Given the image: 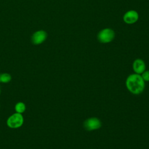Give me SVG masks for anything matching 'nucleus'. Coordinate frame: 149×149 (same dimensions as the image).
<instances>
[{
    "instance_id": "1",
    "label": "nucleus",
    "mask_w": 149,
    "mask_h": 149,
    "mask_svg": "<svg viewBox=\"0 0 149 149\" xmlns=\"http://www.w3.org/2000/svg\"><path fill=\"white\" fill-rule=\"evenodd\" d=\"M126 87L127 89L133 94L141 93L144 88V81L141 76L138 74L130 75L126 80Z\"/></svg>"
},
{
    "instance_id": "2",
    "label": "nucleus",
    "mask_w": 149,
    "mask_h": 149,
    "mask_svg": "<svg viewBox=\"0 0 149 149\" xmlns=\"http://www.w3.org/2000/svg\"><path fill=\"white\" fill-rule=\"evenodd\" d=\"M23 117L20 113H15L9 116L7 120V125L13 129L20 127L23 123Z\"/></svg>"
},
{
    "instance_id": "3",
    "label": "nucleus",
    "mask_w": 149,
    "mask_h": 149,
    "mask_svg": "<svg viewBox=\"0 0 149 149\" xmlns=\"http://www.w3.org/2000/svg\"><path fill=\"white\" fill-rule=\"evenodd\" d=\"M114 31L110 29H105L101 30L98 35V40L102 43H107L111 42L114 38Z\"/></svg>"
},
{
    "instance_id": "4",
    "label": "nucleus",
    "mask_w": 149,
    "mask_h": 149,
    "mask_svg": "<svg viewBox=\"0 0 149 149\" xmlns=\"http://www.w3.org/2000/svg\"><path fill=\"white\" fill-rule=\"evenodd\" d=\"M85 129L87 130H93L98 129L101 126V122L96 118H91L87 119L84 123Z\"/></svg>"
},
{
    "instance_id": "5",
    "label": "nucleus",
    "mask_w": 149,
    "mask_h": 149,
    "mask_svg": "<svg viewBox=\"0 0 149 149\" xmlns=\"http://www.w3.org/2000/svg\"><path fill=\"white\" fill-rule=\"evenodd\" d=\"M47 36V34L45 31L40 30V31H36L32 36V37H31L32 42L36 45L40 44L45 40Z\"/></svg>"
},
{
    "instance_id": "6",
    "label": "nucleus",
    "mask_w": 149,
    "mask_h": 149,
    "mask_svg": "<svg viewBox=\"0 0 149 149\" xmlns=\"http://www.w3.org/2000/svg\"><path fill=\"white\" fill-rule=\"evenodd\" d=\"M139 17L138 13L134 10H130L127 12L124 16L123 20L124 21L128 24H132L135 23Z\"/></svg>"
},
{
    "instance_id": "7",
    "label": "nucleus",
    "mask_w": 149,
    "mask_h": 149,
    "mask_svg": "<svg viewBox=\"0 0 149 149\" xmlns=\"http://www.w3.org/2000/svg\"><path fill=\"white\" fill-rule=\"evenodd\" d=\"M133 69L137 74L142 73L145 70V63L141 59H136L133 63Z\"/></svg>"
},
{
    "instance_id": "8",
    "label": "nucleus",
    "mask_w": 149,
    "mask_h": 149,
    "mask_svg": "<svg viewBox=\"0 0 149 149\" xmlns=\"http://www.w3.org/2000/svg\"><path fill=\"white\" fill-rule=\"evenodd\" d=\"M15 111H16V112L22 113L23 112H24V111L26 109L25 104L23 102H17L15 105Z\"/></svg>"
},
{
    "instance_id": "9",
    "label": "nucleus",
    "mask_w": 149,
    "mask_h": 149,
    "mask_svg": "<svg viewBox=\"0 0 149 149\" xmlns=\"http://www.w3.org/2000/svg\"><path fill=\"white\" fill-rule=\"evenodd\" d=\"M11 80V76L8 73H2L0 75V81L6 83Z\"/></svg>"
},
{
    "instance_id": "10",
    "label": "nucleus",
    "mask_w": 149,
    "mask_h": 149,
    "mask_svg": "<svg viewBox=\"0 0 149 149\" xmlns=\"http://www.w3.org/2000/svg\"><path fill=\"white\" fill-rule=\"evenodd\" d=\"M142 78L144 80L146 81H149V70L143 72L142 74Z\"/></svg>"
},
{
    "instance_id": "11",
    "label": "nucleus",
    "mask_w": 149,
    "mask_h": 149,
    "mask_svg": "<svg viewBox=\"0 0 149 149\" xmlns=\"http://www.w3.org/2000/svg\"><path fill=\"white\" fill-rule=\"evenodd\" d=\"M0 93H1V90H0Z\"/></svg>"
}]
</instances>
